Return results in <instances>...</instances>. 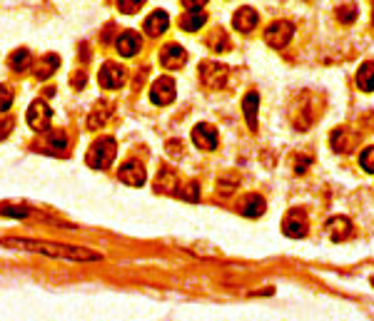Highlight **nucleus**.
<instances>
[{
    "label": "nucleus",
    "mask_w": 374,
    "mask_h": 321,
    "mask_svg": "<svg viewBox=\"0 0 374 321\" xmlns=\"http://www.w3.org/2000/svg\"><path fill=\"white\" fill-rule=\"evenodd\" d=\"M5 246H18V249H25V252H38V254H48V257H55V259H73V261H95L100 259V254L92 252V249H85V246H70V244H55V242H33V240H5Z\"/></svg>",
    "instance_id": "1"
},
{
    "label": "nucleus",
    "mask_w": 374,
    "mask_h": 321,
    "mask_svg": "<svg viewBox=\"0 0 374 321\" xmlns=\"http://www.w3.org/2000/svg\"><path fill=\"white\" fill-rule=\"evenodd\" d=\"M115 155H118L115 140H112V137H100V140H95V142L90 144V150L85 155V162L90 164L92 170H105L108 164H112Z\"/></svg>",
    "instance_id": "2"
},
{
    "label": "nucleus",
    "mask_w": 374,
    "mask_h": 321,
    "mask_svg": "<svg viewBox=\"0 0 374 321\" xmlns=\"http://www.w3.org/2000/svg\"><path fill=\"white\" fill-rule=\"evenodd\" d=\"M292 35H295V25L290 21H277L267 25L264 30V42L270 45V48H284L287 42L292 40Z\"/></svg>",
    "instance_id": "3"
},
{
    "label": "nucleus",
    "mask_w": 374,
    "mask_h": 321,
    "mask_svg": "<svg viewBox=\"0 0 374 321\" xmlns=\"http://www.w3.org/2000/svg\"><path fill=\"white\" fill-rule=\"evenodd\" d=\"M200 80L208 85V88H222L225 80H227V65L222 62H202L200 65Z\"/></svg>",
    "instance_id": "4"
},
{
    "label": "nucleus",
    "mask_w": 374,
    "mask_h": 321,
    "mask_svg": "<svg viewBox=\"0 0 374 321\" xmlns=\"http://www.w3.org/2000/svg\"><path fill=\"white\" fill-rule=\"evenodd\" d=\"M307 229H310V227H307V214L302 212V209H290L282 222V232L287 234V237H292V240H299V237L307 234Z\"/></svg>",
    "instance_id": "5"
},
{
    "label": "nucleus",
    "mask_w": 374,
    "mask_h": 321,
    "mask_svg": "<svg viewBox=\"0 0 374 321\" xmlns=\"http://www.w3.org/2000/svg\"><path fill=\"white\" fill-rule=\"evenodd\" d=\"M25 120H28V125L33 127V130H48L50 120H53V110L42 103V100H35V103L28 107Z\"/></svg>",
    "instance_id": "6"
},
{
    "label": "nucleus",
    "mask_w": 374,
    "mask_h": 321,
    "mask_svg": "<svg viewBox=\"0 0 374 321\" xmlns=\"http://www.w3.org/2000/svg\"><path fill=\"white\" fill-rule=\"evenodd\" d=\"M175 95H177V90H175L173 77H158V80L153 82V88H150V100H153L155 105L173 103Z\"/></svg>",
    "instance_id": "7"
},
{
    "label": "nucleus",
    "mask_w": 374,
    "mask_h": 321,
    "mask_svg": "<svg viewBox=\"0 0 374 321\" xmlns=\"http://www.w3.org/2000/svg\"><path fill=\"white\" fill-rule=\"evenodd\" d=\"M97 80H100V85L108 90H115L120 88L125 82V70L123 65H118V62H105L103 68H100V75H97Z\"/></svg>",
    "instance_id": "8"
},
{
    "label": "nucleus",
    "mask_w": 374,
    "mask_h": 321,
    "mask_svg": "<svg viewBox=\"0 0 374 321\" xmlns=\"http://www.w3.org/2000/svg\"><path fill=\"white\" fill-rule=\"evenodd\" d=\"M192 142L205 152H212L217 147V130L212 125H197L192 130Z\"/></svg>",
    "instance_id": "9"
},
{
    "label": "nucleus",
    "mask_w": 374,
    "mask_h": 321,
    "mask_svg": "<svg viewBox=\"0 0 374 321\" xmlns=\"http://www.w3.org/2000/svg\"><path fill=\"white\" fill-rule=\"evenodd\" d=\"M160 60H162V65H165L167 70H180L182 65H185V60H187V53L180 48V45L170 42V45H165V48H162V53H160Z\"/></svg>",
    "instance_id": "10"
},
{
    "label": "nucleus",
    "mask_w": 374,
    "mask_h": 321,
    "mask_svg": "<svg viewBox=\"0 0 374 321\" xmlns=\"http://www.w3.org/2000/svg\"><path fill=\"white\" fill-rule=\"evenodd\" d=\"M327 232H329V240L345 242L354 234V227L347 217H332L329 222H327Z\"/></svg>",
    "instance_id": "11"
},
{
    "label": "nucleus",
    "mask_w": 374,
    "mask_h": 321,
    "mask_svg": "<svg viewBox=\"0 0 374 321\" xmlns=\"http://www.w3.org/2000/svg\"><path fill=\"white\" fill-rule=\"evenodd\" d=\"M140 45H142V38H140V33H135V30H125L118 40H115V48H118V53L123 55V57H132V55L140 50Z\"/></svg>",
    "instance_id": "12"
},
{
    "label": "nucleus",
    "mask_w": 374,
    "mask_h": 321,
    "mask_svg": "<svg viewBox=\"0 0 374 321\" xmlns=\"http://www.w3.org/2000/svg\"><path fill=\"white\" fill-rule=\"evenodd\" d=\"M329 142H332V150L334 152H342V155H347V152L354 150V144H357V135H354L352 130H347V127H340V130L332 132Z\"/></svg>",
    "instance_id": "13"
},
{
    "label": "nucleus",
    "mask_w": 374,
    "mask_h": 321,
    "mask_svg": "<svg viewBox=\"0 0 374 321\" xmlns=\"http://www.w3.org/2000/svg\"><path fill=\"white\" fill-rule=\"evenodd\" d=\"M257 21H260V15H257L255 8L245 5V8H240V10L235 13V18H232V25H235L240 33H252V30H255V25H257Z\"/></svg>",
    "instance_id": "14"
},
{
    "label": "nucleus",
    "mask_w": 374,
    "mask_h": 321,
    "mask_svg": "<svg viewBox=\"0 0 374 321\" xmlns=\"http://www.w3.org/2000/svg\"><path fill=\"white\" fill-rule=\"evenodd\" d=\"M145 167L140 162H125L123 167H120V179H123L125 185L130 187H140L142 182H145Z\"/></svg>",
    "instance_id": "15"
},
{
    "label": "nucleus",
    "mask_w": 374,
    "mask_h": 321,
    "mask_svg": "<svg viewBox=\"0 0 374 321\" xmlns=\"http://www.w3.org/2000/svg\"><path fill=\"white\" fill-rule=\"evenodd\" d=\"M38 144H40V150L53 152V155H65L68 152V137H65V132H48Z\"/></svg>",
    "instance_id": "16"
},
{
    "label": "nucleus",
    "mask_w": 374,
    "mask_h": 321,
    "mask_svg": "<svg viewBox=\"0 0 374 321\" xmlns=\"http://www.w3.org/2000/svg\"><path fill=\"white\" fill-rule=\"evenodd\" d=\"M167 23H170V18H167L165 10H155V13H150L145 18V33L150 38H158V35H162L167 30Z\"/></svg>",
    "instance_id": "17"
},
{
    "label": "nucleus",
    "mask_w": 374,
    "mask_h": 321,
    "mask_svg": "<svg viewBox=\"0 0 374 321\" xmlns=\"http://www.w3.org/2000/svg\"><path fill=\"white\" fill-rule=\"evenodd\" d=\"M180 179H177V175H175L173 170H162L158 175V182H155V190L158 192H167V194H177V190H180Z\"/></svg>",
    "instance_id": "18"
},
{
    "label": "nucleus",
    "mask_w": 374,
    "mask_h": 321,
    "mask_svg": "<svg viewBox=\"0 0 374 321\" xmlns=\"http://www.w3.org/2000/svg\"><path fill=\"white\" fill-rule=\"evenodd\" d=\"M58 65H60V57H58V55H45V57L38 62V68H35V77H38V80H48L58 70Z\"/></svg>",
    "instance_id": "19"
},
{
    "label": "nucleus",
    "mask_w": 374,
    "mask_h": 321,
    "mask_svg": "<svg viewBox=\"0 0 374 321\" xmlns=\"http://www.w3.org/2000/svg\"><path fill=\"white\" fill-rule=\"evenodd\" d=\"M257 107H260V95H257V92H247L242 110H245V117H247V125L252 130L257 127Z\"/></svg>",
    "instance_id": "20"
},
{
    "label": "nucleus",
    "mask_w": 374,
    "mask_h": 321,
    "mask_svg": "<svg viewBox=\"0 0 374 321\" xmlns=\"http://www.w3.org/2000/svg\"><path fill=\"white\" fill-rule=\"evenodd\" d=\"M208 23V15L202 13V10H187V15H182V30H187V33H192V30H197V27H202Z\"/></svg>",
    "instance_id": "21"
},
{
    "label": "nucleus",
    "mask_w": 374,
    "mask_h": 321,
    "mask_svg": "<svg viewBox=\"0 0 374 321\" xmlns=\"http://www.w3.org/2000/svg\"><path fill=\"white\" fill-rule=\"evenodd\" d=\"M10 68L15 70V73H25V70L33 65V55H30V50L21 48V50H15L13 55H10Z\"/></svg>",
    "instance_id": "22"
},
{
    "label": "nucleus",
    "mask_w": 374,
    "mask_h": 321,
    "mask_svg": "<svg viewBox=\"0 0 374 321\" xmlns=\"http://www.w3.org/2000/svg\"><path fill=\"white\" fill-rule=\"evenodd\" d=\"M264 212V199L260 194H247L242 202V214L245 217H260Z\"/></svg>",
    "instance_id": "23"
},
{
    "label": "nucleus",
    "mask_w": 374,
    "mask_h": 321,
    "mask_svg": "<svg viewBox=\"0 0 374 321\" xmlns=\"http://www.w3.org/2000/svg\"><path fill=\"white\" fill-rule=\"evenodd\" d=\"M357 85L364 92H374V62H364L357 73Z\"/></svg>",
    "instance_id": "24"
},
{
    "label": "nucleus",
    "mask_w": 374,
    "mask_h": 321,
    "mask_svg": "<svg viewBox=\"0 0 374 321\" xmlns=\"http://www.w3.org/2000/svg\"><path fill=\"white\" fill-rule=\"evenodd\" d=\"M108 115H110V105H108V103H100V107L92 110L90 120H88V127H90V130L100 127V125H103L105 120H108Z\"/></svg>",
    "instance_id": "25"
},
{
    "label": "nucleus",
    "mask_w": 374,
    "mask_h": 321,
    "mask_svg": "<svg viewBox=\"0 0 374 321\" xmlns=\"http://www.w3.org/2000/svg\"><path fill=\"white\" fill-rule=\"evenodd\" d=\"M337 18H340V23H345V25H352V23L357 21V5H354V3L340 5L337 8Z\"/></svg>",
    "instance_id": "26"
},
{
    "label": "nucleus",
    "mask_w": 374,
    "mask_h": 321,
    "mask_svg": "<svg viewBox=\"0 0 374 321\" xmlns=\"http://www.w3.org/2000/svg\"><path fill=\"white\" fill-rule=\"evenodd\" d=\"M10 105H13V90L8 85H0V112L10 110Z\"/></svg>",
    "instance_id": "27"
},
{
    "label": "nucleus",
    "mask_w": 374,
    "mask_h": 321,
    "mask_svg": "<svg viewBox=\"0 0 374 321\" xmlns=\"http://www.w3.org/2000/svg\"><path fill=\"white\" fill-rule=\"evenodd\" d=\"M360 164H362V167H364V172H369V175H374V147H367V150L362 152Z\"/></svg>",
    "instance_id": "28"
},
{
    "label": "nucleus",
    "mask_w": 374,
    "mask_h": 321,
    "mask_svg": "<svg viewBox=\"0 0 374 321\" xmlns=\"http://www.w3.org/2000/svg\"><path fill=\"white\" fill-rule=\"evenodd\" d=\"M177 194H180L182 199H187V202H195V199L200 197V192H197V185H195V182H187L185 190H180Z\"/></svg>",
    "instance_id": "29"
},
{
    "label": "nucleus",
    "mask_w": 374,
    "mask_h": 321,
    "mask_svg": "<svg viewBox=\"0 0 374 321\" xmlns=\"http://www.w3.org/2000/svg\"><path fill=\"white\" fill-rule=\"evenodd\" d=\"M118 8H120V13H138L140 10V3H135V0H123V3H118Z\"/></svg>",
    "instance_id": "30"
},
{
    "label": "nucleus",
    "mask_w": 374,
    "mask_h": 321,
    "mask_svg": "<svg viewBox=\"0 0 374 321\" xmlns=\"http://www.w3.org/2000/svg\"><path fill=\"white\" fill-rule=\"evenodd\" d=\"M182 5H185L187 10H202V5H205V0H200V3H197V0H185Z\"/></svg>",
    "instance_id": "31"
},
{
    "label": "nucleus",
    "mask_w": 374,
    "mask_h": 321,
    "mask_svg": "<svg viewBox=\"0 0 374 321\" xmlns=\"http://www.w3.org/2000/svg\"><path fill=\"white\" fill-rule=\"evenodd\" d=\"M73 82H75V88H83L85 75H83V73H80V75H75V77H73Z\"/></svg>",
    "instance_id": "32"
},
{
    "label": "nucleus",
    "mask_w": 374,
    "mask_h": 321,
    "mask_svg": "<svg viewBox=\"0 0 374 321\" xmlns=\"http://www.w3.org/2000/svg\"><path fill=\"white\" fill-rule=\"evenodd\" d=\"M372 23H374V10H372Z\"/></svg>",
    "instance_id": "33"
},
{
    "label": "nucleus",
    "mask_w": 374,
    "mask_h": 321,
    "mask_svg": "<svg viewBox=\"0 0 374 321\" xmlns=\"http://www.w3.org/2000/svg\"><path fill=\"white\" fill-rule=\"evenodd\" d=\"M372 284H374V279H372Z\"/></svg>",
    "instance_id": "34"
}]
</instances>
